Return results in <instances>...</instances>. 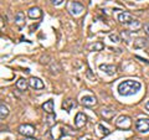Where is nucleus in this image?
Returning <instances> with one entry per match:
<instances>
[{"mask_svg": "<svg viewBox=\"0 0 149 140\" xmlns=\"http://www.w3.org/2000/svg\"><path fill=\"white\" fill-rule=\"evenodd\" d=\"M8 114H9L8 107L4 104V103H1V104H0V118H1V119H5L6 116H8Z\"/></svg>", "mask_w": 149, "mask_h": 140, "instance_id": "nucleus-19", "label": "nucleus"}, {"mask_svg": "<svg viewBox=\"0 0 149 140\" xmlns=\"http://www.w3.org/2000/svg\"><path fill=\"white\" fill-rule=\"evenodd\" d=\"M100 69L102 72H104L106 74H108V76H114L116 72H117V67L114 66V64H101L100 66Z\"/></svg>", "mask_w": 149, "mask_h": 140, "instance_id": "nucleus-10", "label": "nucleus"}, {"mask_svg": "<svg viewBox=\"0 0 149 140\" xmlns=\"http://www.w3.org/2000/svg\"><path fill=\"white\" fill-rule=\"evenodd\" d=\"M103 49H104V45L102 42H95L88 46V50L90 51H102Z\"/></svg>", "mask_w": 149, "mask_h": 140, "instance_id": "nucleus-18", "label": "nucleus"}, {"mask_svg": "<svg viewBox=\"0 0 149 140\" xmlns=\"http://www.w3.org/2000/svg\"><path fill=\"white\" fill-rule=\"evenodd\" d=\"M116 127L119 129L128 130L132 127V120H130L128 115H120V116H118V119L116 120Z\"/></svg>", "mask_w": 149, "mask_h": 140, "instance_id": "nucleus-2", "label": "nucleus"}, {"mask_svg": "<svg viewBox=\"0 0 149 140\" xmlns=\"http://www.w3.org/2000/svg\"><path fill=\"white\" fill-rule=\"evenodd\" d=\"M15 24L17 26H22L25 24V15L22 11H17L15 14Z\"/></svg>", "mask_w": 149, "mask_h": 140, "instance_id": "nucleus-17", "label": "nucleus"}, {"mask_svg": "<svg viewBox=\"0 0 149 140\" xmlns=\"http://www.w3.org/2000/svg\"><path fill=\"white\" fill-rule=\"evenodd\" d=\"M148 44H149V40L146 39V37H138V39L134 40V49H146L148 47Z\"/></svg>", "mask_w": 149, "mask_h": 140, "instance_id": "nucleus-12", "label": "nucleus"}, {"mask_svg": "<svg viewBox=\"0 0 149 140\" xmlns=\"http://www.w3.org/2000/svg\"><path fill=\"white\" fill-rule=\"evenodd\" d=\"M87 123V116L83 114V113H77L76 114V118H74V125H76V128L77 129H80L82 127H85Z\"/></svg>", "mask_w": 149, "mask_h": 140, "instance_id": "nucleus-7", "label": "nucleus"}, {"mask_svg": "<svg viewBox=\"0 0 149 140\" xmlns=\"http://www.w3.org/2000/svg\"><path fill=\"white\" fill-rule=\"evenodd\" d=\"M83 10H85L83 5L80 3H77V1H71L70 5H68V11L71 12V15H73V16L81 15V14L83 12Z\"/></svg>", "mask_w": 149, "mask_h": 140, "instance_id": "nucleus-4", "label": "nucleus"}, {"mask_svg": "<svg viewBox=\"0 0 149 140\" xmlns=\"http://www.w3.org/2000/svg\"><path fill=\"white\" fill-rule=\"evenodd\" d=\"M133 140H139V139H133Z\"/></svg>", "mask_w": 149, "mask_h": 140, "instance_id": "nucleus-27", "label": "nucleus"}, {"mask_svg": "<svg viewBox=\"0 0 149 140\" xmlns=\"http://www.w3.org/2000/svg\"><path fill=\"white\" fill-rule=\"evenodd\" d=\"M146 109H147V110H149V100L146 103Z\"/></svg>", "mask_w": 149, "mask_h": 140, "instance_id": "nucleus-26", "label": "nucleus"}, {"mask_svg": "<svg viewBox=\"0 0 149 140\" xmlns=\"http://www.w3.org/2000/svg\"><path fill=\"white\" fill-rule=\"evenodd\" d=\"M24 140H37L36 138H32V137H27V138H25Z\"/></svg>", "mask_w": 149, "mask_h": 140, "instance_id": "nucleus-25", "label": "nucleus"}, {"mask_svg": "<svg viewBox=\"0 0 149 140\" xmlns=\"http://www.w3.org/2000/svg\"><path fill=\"white\" fill-rule=\"evenodd\" d=\"M81 103L85 107H93L97 104V98L93 96H85V97H82Z\"/></svg>", "mask_w": 149, "mask_h": 140, "instance_id": "nucleus-11", "label": "nucleus"}, {"mask_svg": "<svg viewBox=\"0 0 149 140\" xmlns=\"http://www.w3.org/2000/svg\"><path fill=\"white\" fill-rule=\"evenodd\" d=\"M29 86L31 88H34V89H44L45 88L44 82L41 81L40 78H37V77H31L29 79Z\"/></svg>", "mask_w": 149, "mask_h": 140, "instance_id": "nucleus-9", "label": "nucleus"}, {"mask_svg": "<svg viewBox=\"0 0 149 140\" xmlns=\"http://www.w3.org/2000/svg\"><path fill=\"white\" fill-rule=\"evenodd\" d=\"M27 15H29V17H31V19H39V17H41V15H42V11H41L40 8L32 6V8L29 9Z\"/></svg>", "mask_w": 149, "mask_h": 140, "instance_id": "nucleus-13", "label": "nucleus"}, {"mask_svg": "<svg viewBox=\"0 0 149 140\" xmlns=\"http://www.w3.org/2000/svg\"><path fill=\"white\" fill-rule=\"evenodd\" d=\"M101 114L106 120H112L116 115V109L111 108V107H104V108L101 110Z\"/></svg>", "mask_w": 149, "mask_h": 140, "instance_id": "nucleus-8", "label": "nucleus"}, {"mask_svg": "<svg viewBox=\"0 0 149 140\" xmlns=\"http://www.w3.org/2000/svg\"><path fill=\"white\" fill-rule=\"evenodd\" d=\"M77 104H76V102L72 100V99H66V100H63V103H62V108L66 110V112H71L72 108H74Z\"/></svg>", "mask_w": 149, "mask_h": 140, "instance_id": "nucleus-14", "label": "nucleus"}, {"mask_svg": "<svg viewBox=\"0 0 149 140\" xmlns=\"http://www.w3.org/2000/svg\"><path fill=\"white\" fill-rule=\"evenodd\" d=\"M109 40L112 41V42H116V44H117V42H119V41H120V37H119L118 35H116V34H111V35H109Z\"/></svg>", "mask_w": 149, "mask_h": 140, "instance_id": "nucleus-20", "label": "nucleus"}, {"mask_svg": "<svg viewBox=\"0 0 149 140\" xmlns=\"http://www.w3.org/2000/svg\"><path fill=\"white\" fill-rule=\"evenodd\" d=\"M143 29H144V31H146V34H147V35H149V22H147V24H144Z\"/></svg>", "mask_w": 149, "mask_h": 140, "instance_id": "nucleus-23", "label": "nucleus"}, {"mask_svg": "<svg viewBox=\"0 0 149 140\" xmlns=\"http://www.w3.org/2000/svg\"><path fill=\"white\" fill-rule=\"evenodd\" d=\"M136 129L139 133L149 132V118H141L136 122Z\"/></svg>", "mask_w": 149, "mask_h": 140, "instance_id": "nucleus-5", "label": "nucleus"}, {"mask_svg": "<svg viewBox=\"0 0 149 140\" xmlns=\"http://www.w3.org/2000/svg\"><path fill=\"white\" fill-rule=\"evenodd\" d=\"M19 133L21 135H24V137H32V135L35 134V127H32L31 124H21L20 127L17 128Z\"/></svg>", "mask_w": 149, "mask_h": 140, "instance_id": "nucleus-6", "label": "nucleus"}, {"mask_svg": "<svg viewBox=\"0 0 149 140\" xmlns=\"http://www.w3.org/2000/svg\"><path fill=\"white\" fill-rule=\"evenodd\" d=\"M98 129L102 130V134H103V135H108V134H109V130L107 129V128H104L102 124H98Z\"/></svg>", "mask_w": 149, "mask_h": 140, "instance_id": "nucleus-21", "label": "nucleus"}, {"mask_svg": "<svg viewBox=\"0 0 149 140\" xmlns=\"http://www.w3.org/2000/svg\"><path fill=\"white\" fill-rule=\"evenodd\" d=\"M137 58L138 60H141L142 62H146V63H149V61H147V60H144V58H142V57H139V56H137Z\"/></svg>", "mask_w": 149, "mask_h": 140, "instance_id": "nucleus-24", "label": "nucleus"}, {"mask_svg": "<svg viewBox=\"0 0 149 140\" xmlns=\"http://www.w3.org/2000/svg\"><path fill=\"white\" fill-rule=\"evenodd\" d=\"M118 21L125 25H136V26L138 25V21L134 20L133 16L129 12H120L118 15Z\"/></svg>", "mask_w": 149, "mask_h": 140, "instance_id": "nucleus-3", "label": "nucleus"}, {"mask_svg": "<svg viewBox=\"0 0 149 140\" xmlns=\"http://www.w3.org/2000/svg\"><path fill=\"white\" fill-rule=\"evenodd\" d=\"M142 88L141 82L138 81H134V79H127V81H123L118 85L117 91L120 96H133Z\"/></svg>", "mask_w": 149, "mask_h": 140, "instance_id": "nucleus-1", "label": "nucleus"}, {"mask_svg": "<svg viewBox=\"0 0 149 140\" xmlns=\"http://www.w3.org/2000/svg\"><path fill=\"white\" fill-rule=\"evenodd\" d=\"M42 109L47 114H54V100L50 99L47 102H45V103L42 104Z\"/></svg>", "mask_w": 149, "mask_h": 140, "instance_id": "nucleus-16", "label": "nucleus"}, {"mask_svg": "<svg viewBox=\"0 0 149 140\" xmlns=\"http://www.w3.org/2000/svg\"><path fill=\"white\" fill-rule=\"evenodd\" d=\"M50 1L55 6H57V5H61V4L65 1V0H50Z\"/></svg>", "mask_w": 149, "mask_h": 140, "instance_id": "nucleus-22", "label": "nucleus"}, {"mask_svg": "<svg viewBox=\"0 0 149 140\" xmlns=\"http://www.w3.org/2000/svg\"><path fill=\"white\" fill-rule=\"evenodd\" d=\"M16 88L19 91H26L27 89V86H29V83H27V81L25 78H19L16 81Z\"/></svg>", "mask_w": 149, "mask_h": 140, "instance_id": "nucleus-15", "label": "nucleus"}]
</instances>
